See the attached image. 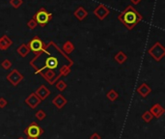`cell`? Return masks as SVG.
Masks as SVG:
<instances>
[{
    "instance_id": "6da1fadb",
    "label": "cell",
    "mask_w": 165,
    "mask_h": 139,
    "mask_svg": "<svg viewBox=\"0 0 165 139\" xmlns=\"http://www.w3.org/2000/svg\"><path fill=\"white\" fill-rule=\"evenodd\" d=\"M118 19L124 24L125 27H127V29L131 30L143 19V17L131 5H128L124 11L119 14Z\"/></svg>"
},
{
    "instance_id": "7a4b0ae2",
    "label": "cell",
    "mask_w": 165,
    "mask_h": 139,
    "mask_svg": "<svg viewBox=\"0 0 165 139\" xmlns=\"http://www.w3.org/2000/svg\"><path fill=\"white\" fill-rule=\"evenodd\" d=\"M44 52H45V54H46V57L44 61V65L36 71V74H41V72H44V70H46V69L53 71V70H55L59 67V59L57 58V56L48 53L47 50H46V47L44 50Z\"/></svg>"
},
{
    "instance_id": "3957f363",
    "label": "cell",
    "mask_w": 165,
    "mask_h": 139,
    "mask_svg": "<svg viewBox=\"0 0 165 139\" xmlns=\"http://www.w3.org/2000/svg\"><path fill=\"white\" fill-rule=\"evenodd\" d=\"M33 18L36 20L38 25L41 27H45L49 23V21L52 19V14L48 13L46 8H41L37 13L34 14Z\"/></svg>"
},
{
    "instance_id": "277c9868",
    "label": "cell",
    "mask_w": 165,
    "mask_h": 139,
    "mask_svg": "<svg viewBox=\"0 0 165 139\" xmlns=\"http://www.w3.org/2000/svg\"><path fill=\"white\" fill-rule=\"evenodd\" d=\"M44 129H42L37 123L32 122L24 129V133L26 134L27 139H39L40 136L44 133Z\"/></svg>"
},
{
    "instance_id": "5b68a950",
    "label": "cell",
    "mask_w": 165,
    "mask_h": 139,
    "mask_svg": "<svg viewBox=\"0 0 165 139\" xmlns=\"http://www.w3.org/2000/svg\"><path fill=\"white\" fill-rule=\"evenodd\" d=\"M148 53L152 56L156 62H159L165 56V47H163L161 43L156 42L155 45L148 50Z\"/></svg>"
},
{
    "instance_id": "8992f818",
    "label": "cell",
    "mask_w": 165,
    "mask_h": 139,
    "mask_svg": "<svg viewBox=\"0 0 165 139\" xmlns=\"http://www.w3.org/2000/svg\"><path fill=\"white\" fill-rule=\"evenodd\" d=\"M27 46L29 47L30 51H33L36 54L44 51L46 47V45H45V43L42 42L38 36H35V37L27 43Z\"/></svg>"
},
{
    "instance_id": "52a82bcc",
    "label": "cell",
    "mask_w": 165,
    "mask_h": 139,
    "mask_svg": "<svg viewBox=\"0 0 165 139\" xmlns=\"http://www.w3.org/2000/svg\"><path fill=\"white\" fill-rule=\"evenodd\" d=\"M6 78L8 80V82H10L13 86H18L23 80L24 76L22 74H20V72L18 69H14L13 71H11L10 74L7 76Z\"/></svg>"
},
{
    "instance_id": "ba28073f",
    "label": "cell",
    "mask_w": 165,
    "mask_h": 139,
    "mask_svg": "<svg viewBox=\"0 0 165 139\" xmlns=\"http://www.w3.org/2000/svg\"><path fill=\"white\" fill-rule=\"evenodd\" d=\"M93 13H94V14H95V16H96L99 19L103 20L104 18H107V16L109 14L110 11H109V9L107 8L105 5H103V4H99V5L96 7V8H95V10L93 11Z\"/></svg>"
},
{
    "instance_id": "9c48e42d",
    "label": "cell",
    "mask_w": 165,
    "mask_h": 139,
    "mask_svg": "<svg viewBox=\"0 0 165 139\" xmlns=\"http://www.w3.org/2000/svg\"><path fill=\"white\" fill-rule=\"evenodd\" d=\"M41 100L36 96L35 93H31L29 96H28L26 99H25V104L29 106L31 109H35L40 104H41Z\"/></svg>"
},
{
    "instance_id": "30bf717a",
    "label": "cell",
    "mask_w": 165,
    "mask_h": 139,
    "mask_svg": "<svg viewBox=\"0 0 165 139\" xmlns=\"http://www.w3.org/2000/svg\"><path fill=\"white\" fill-rule=\"evenodd\" d=\"M50 90H48L46 88V85H41L40 87H38L37 90L35 91V94H36V96H37L41 100H45L49 95H50Z\"/></svg>"
},
{
    "instance_id": "8fae6325",
    "label": "cell",
    "mask_w": 165,
    "mask_h": 139,
    "mask_svg": "<svg viewBox=\"0 0 165 139\" xmlns=\"http://www.w3.org/2000/svg\"><path fill=\"white\" fill-rule=\"evenodd\" d=\"M149 111L152 113V115L154 116V118L159 119V118H160V117L164 114L165 109L163 108V106L161 104H155L152 107H151V109H150Z\"/></svg>"
},
{
    "instance_id": "7c38bea8",
    "label": "cell",
    "mask_w": 165,
    "mask_h": 139,
    "mask_svg": "<svg viewBox=\"0 0 165 139\" xmlns=\"http://www.w3.org/2000/svg\"><path fill=\"white\" fill-rule=\"evenodd\" d=\"M68 104V100L65 97H63V95L58 94L57 96L52 100V104L58 109H62L64 106Z\"/></svg>"
},
{
    "instance_id": "4fadbf2b",
    "label": "cell",
    "mask_w": 165,
    "mask_h": 139,
    "mask_svg": "<svg viewBox=\"0 0 165 139\" xmlns=\"http://www.w3.org/2000/svg\"><path fill=\"white\" fill-rule=\"evenodd\" d=\"M136 91H137V93L142 98H147L149 95L152 93V89H151V87L147 83H142L140 86L137 87Z\"/></svg>"
},
{
    "instance_id": "5bb4252c",
    "label": "cell",
    "mask_w": 165,
    "mask_h": 139,
    "mask_svg": "<svg viewBox=\"0 0 165 139\" xmlns=\"http://www.w3.org/2000/svg\"><path fill=\"white\" fill-rule=\"evenodd\" d=\"M74 16L79 21H82V20H84L86 18H87L88 12L85 10L84 7L79 6V7H77V9L74 12Z\"/></svg>"
},
{
    "instance_id": "9a60e30c",
    "label": "cell",
    "mask_w": 165,
    "mask_h": 139,
    "mask_svg": "<svg viewBox=\"0 0 165 139\" xmlns=\"http://www.w3.org/2000/svg\"><path fill=\"white\" fill-rule=\"evenodd\" d=\"M13 45V41L7 35L0 37V50H7Z\"/></svg>"
},
{
    "instance_id": "2e32d148",
    "label": "cell",
    "mask_w": 165,
    "mask_h": 139,
    "mask_svg": "<svg viewBox=\"0 0 165 139\" xmlns=\"http://www.w3.org/2000/svg\"><path fill=\"white\" fill-rule=\"evenodd\" d=\"M70 67H71V65H63L62 67L59 69V75L55 76L54 80H53V84L55 83V81L57 79H59L61 76H67L70 72Z\"/></svg>"
},
{
    "instance_id": "e0dca14e",
    "label": "cell",
    "mask_w": 165,
    "mask_h": 139,
    "mask_svg": "<svg viewBox=\"0 0 165 139\" xmlns=\"http://www.w3.org/2000/svg\"><path fill=\"white\" fill-rule=\"evenodd\" d=\"M42 76L44 77L47 82H49V84H53V80L55 78V72L52 70H47L45 72H41Z\"/></svg>"
},
{
    "instance_id": "ac0fdd59",
    "label": "cell",
    "mask_w": 165,
    "mask_h": 139,
    "mask_svg": "<svg viewBox=\"0 0 165 139\" xmlns=\"http://www.w3.org/2000/svg\"><path fill=\"white\" fill-rule=\"evenodd\" d=\"M17 52L18 53V55H20L21 57L25 58L30 52V49L28 47L27 43H21V45L17 48Z\"/></svg>"
},
{
    "instance_id": "d6986e66",
    "label": "cell",
    "mask_w": 165,
    "mask_h": 139,
    "mask_svg": "<svg viewBox=\"0 0 165 139\" xmlns=\"http://www.w3.org/2000/svg\"><path fill=\"white\" fill-rule=\"evenodd\" d=\"M114 60H115L119 65H123L127 60V56L124 51L121 50L115 54V56H114Z\"/></svg>"
},
{
    "instance_id": "ffe728a7",
    "label": "cell",
    "mask_w": 165,
    "mask_h": 139,
    "mask_svg": "<svg viewBox=\"0 0 165 139\" xmlns=\"http://www.w3.org/2000/svg\"><path fill=\"white\" fill-rule=\"evenodd\" d=\"M74 45L70 41H67L65 42V43L63 45V51L67 54H70L74 50Z\"/></svg>"
},
{
    "instance_id": "44dd1931",
    "label": "cell",
    "mask_w": 165,
    "mask_h": 139,
    "mask_svg": "<svg viewBox=\"0 0 165 139\" xmlns=\"http://www.w3.org/2000/svg\"><path fill=\"white\" fill-rule=\"evenodd\" d=\"M106 98L108 99L110 101H115L119 98V94L117 93L116 90L111 89L106 93Z\"/></svg>"
},
{
    "instance_id": "7402d4cb",
    "label": "cell",
    "mask_w": 165,
    "mask_h": 139,
    "mask_svg": "<svg viewBox=\"0 0 165 139\" xmlns=\"http://www.w3.org/2000/svg\"><path fill=\"white\" fill-rule=\"evenodd\" d=\"M141 118H142V120L144 121L145 123H150L151 121L154 119V116L152 115V113H151L149 110H147V111H145L144 113L142 114Z\"/></svg>"
},
{
    "instance_id": "603a6c76",
    "label": "cell",
    "mask_w": 165,
    "mask_h": 139,
    "mask_svg": "<svg viewBox=\"0 0 165 139\" xmlns=\"http://www.w3.org/2000/svg\"><path fill=\"white\" fill-rule=\"evenodd\" d=\"M55 87H56L57 90H59L60 92H63V91H65L67 89L68 85H67V83L65 81H63V80H59V81L55 84Z\"/></svg>"
},
{
    "instance_id": "cb8c5ba5",
    "label": "cell",
    "mask_w": 165,
    "mask_h": 139,
    "mask_svg": "<svg viewBox=\"0 0 165 139\" xmlns=\"http://www.w3.org/2000/svg\"><path fill=\"white\" fill-rule=\"evenodd\" d=\"M23 4V0H10V5L14 9H18Z\"/></svg>"
},
{
    "instance_id": "d4e9b609",
    "label": "cell",
    "mask_w": 165,
    "mask_h": 139,
    "mask_svg": "<svg viewBox=\"0 0 165 139\" xmlns=\"http://www.w3.org/2000/svg\"><path fill=\"white\" fill-rule=\"evenodd\" d=\"M35 117H36V118H37L39 121H42V120H45V119H46V113L44 110H42V109H40V110H38L37 112H36Z\"/></svg>"
},
{
    "instance_id": "484cf974",
    "label": "cell",
    "mask_w": 165,
    "mask_h": 139,
    "mask_svg": "<svg viewBox=\"0 0 165 139\" xmlns=\"http://www.w3.org/2000/svg\"><path fill=\"white\" fill-rule=\"evenodd\" d=\"M1 67H2L4 70H9V69H11V67H12V62H11L9 59H4V60L1 62Z\"/></svg>"
},
{
    "instance_id": "4316f807",
    "label": "cell",
    "mask_w": 165,
    "mask_h": 139,
    "mask_svg": "<svg viewBox=\"0 0 165 139\" xmlns=\"http://www.w3.org/2000/svg\"><path fill=\"white\" fill-rule=\"evenodd\" d=\"M37 26H38V24H37V22H36V20H35L33 18H32L30 20H28V22H27V27L29 28V29H31V30L35 29Z\"/></svg>"
},
{
    "instance_id": "83f0119b",
    "label": "cell",
    "mask_w": 165,
    "mask_h": 139,
    "mask_svg": "<svg viewBox=\"0 0 165 139\" xmlns=\"http://www.w3.org/2000/svg\"><path fill=\"white\" fill-rule=\"evenodd\" d=\"M7 105H8V100L3 97L0 98V108H5Z\"/></svg>"
},
{
    "instance_id": "f1b7e54d",
    "label": "cell",
    "mask_w": 165,
    "mask_h": 139,
    "mask_svg": "<svg viewBox=\"0 0 165 139\" xmlns=\"http://www.w3.org/2000/svg\"><path fill=\"white\" fill-rule=\"evenodd\" d=\"M89 139H102V136H100L98 133H94L91 134Z\"/></svg>"
},
{
    "instance_id": "f546056e",
    "label": "cell",
    "mask_w": 165,
    "mask_h": 139,
    "mask_svg": "<svg viewBox=\"0 0 165 139\" xmlns=\"http://www.w3.org/2000/svg\"><path fill=\"white\" fill-rule=\"evenodd\" d=\"M131 2L133 4V5H137L141 2V0H131Z\"/></svg>"
},
{
    "instance_id": "4dcf8cb0",
    "label": "cell",
    "mask_w": 165,
    "mask_h": 139,
    "mask_svg": "<svg viewBox=\"0 0 165 139\" xmlns=\"http://www.w3.org/2000/svg\"><path fill=\"white\" fill-rule=\"evenodd\" d=\"M18 139H25V138H24V137H18Z\"/></svg>"
}]
</instances>
